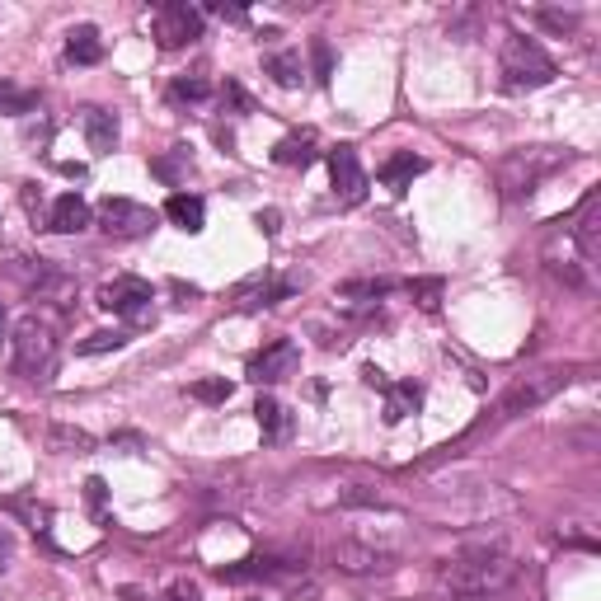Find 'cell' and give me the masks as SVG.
Returning a JSON list of instances; mask_svg holds the SVG:
<instances>
[{"mask_svg":"<svg viewBox=\"0 0 601 601\" xmlns=\"http://www.w3.org/2000/svg\"><path fill=\"white\" fill-rule=\"evenodd\" d=\"M310 62H315V80H320V85H329V76H334V52H329V43H324V38H315V43H310Z\"/></svg>","mask_w":601,"mask_h":601,"instance_id":"4dcf8cb0","label":"cell"},{"mask_svg":"<svg viewBox=\"0 0 601 601\" xmlns=\"http://www.w3.org/2000/svg\"><path fill=\"white\" fill-rule=\"evenodd\" d=\"M99 306L113 310V315H127V320H151V282L141 278H113L99 287Z\"/></svg>","mask_w":601,"mask_h":601,"instance_id":"8992f818","label":"cell"},{"mask_svg":"<svg viewBox=\"0 0 601 601\" xmlns=\"http://www.w3.org/2000/svg\"><path fill=\"white\" fill-rule=\"evenodd\" d=\"M221 104H231V108H240V113H249V94L240 90V85H235V80H226V90H221Z\"/></svg>","mask_w":601,"mask_h":601,"instance_id":"836d02e7","label":"cell"},{"mask_svg":"<svg viewBox=\"0 0 601 601\" xmlns=\"http://www.w3.org/2000/svg\"><path fill=\"white\" fill-rule=\"evenodd\" d=\"M301 367V348L292 339H273L263 353L249 357V381H259V386H273V381H287L296 376Z\"/></svg>","mask_w":601,"mask_h":601,"instance_id":"ba28073f","label":"cell"},{"mask_svg":"<svg viewBox=\"0 0 601 601\" xmlns=\"http://www.w3.org/2000/svg\"><path fill=\"white\" fill-rule=\"evenodd\" d=\"M80 132L90 141V151H99V155H108L118 146V118H113L108 108H85V113H80Z\"/></svg>","mask_w":601,"mask_h":601,"instance_id":"4fadbf2b","label":"cell"},{"mask_svg":"<svg viewBox=\"0 0 601 601\" xmlns=\"http://www.w3.org/2000/svg\"><path fill=\"white\" fill-rule=\"evenodd\" d=\"M57 367V334H52V324H43L38 315L29 320H19L15 329V371L24 381H47Z\"/></svg>","mask_w":601,"mask_h":601,"instance_id":"3957f363","label":"cell"},{"mask_svg":"<svg viewBox=\"0 0 601 601\" xmlns=\"http://www.w3.org/2000/svg\"><path fill=\"white\" fill-rule=\"evenodd\" d=\"M254 418H259V428L268 442H287V437H292V414H287L273 395H263V400L254 404Z\"/></svg>","mask_w":601,"mask_h":601,"instance_id":"e0dca14e","label":"cell"},{"mask_svg":"<svg viewBox=\"0 0 601 601\" xmlns=\"http://www.w3.org/2000/svg\"><path fill=\"white\" fill-rule=\"evenodd\" d=\"M99 231L132 240V235L155 231V212L141 207V202H132V198H104L99 202Z\"/></svg>","mask_w":601,"mask_h":601,"instance_id":"52a82bcc","label":"cell"},{"mask_svg":"<svg viewBox=\"0 0 601 601\" xmlns=\"http://www.w3.org/2000/svg\"><path fill=\"white\" fill-rule=\"evenodd\" d=\"M216 15L221 19H245V10H240V5H216Z\"/></svg>","mask_w":601,"mask_h":601,"instance_id":"ab89813d","label":"cell"},{"mask_svg":"<svg viewBox=\"0 0 601 601\" xmlns=\"http://www.w3.org/2000/svg\"><path fill=\"white\" fill-rule=\"evenodd\" d=\"M578 249H583V259H597L601 254V202L587 198L583 216H578Z\"/></svg>","mask_w":601,"mask_h":601,"instance_id":"ffe728a7","label":"cell"},{"mask_svg":"<svg viewBox=\"0 0 601 601\" xmlns=\"http://www.w3.org/2000/svg\"><path fill=\"white\" fill-rule=\"evenodd\" d=\"M155 38L160 47H188L202 38V10L198 5H184V0H170L155 10Z\"/></svg>","mask_w":601,"mask_h":601,"instance_id":"5b68a950","label":"cell"},{"mask_svg":"<svg viewBox=\"0 0 601 601\" xmlns=\"http://www.w3.org/2000/svg\"><path fill=\"white\" fill-rule=\"evenodd\" d=\"M47 442H52V451H94V437L85 428H71V423H52L47 428Z\"/></svg>","mask_w":601,"mask_h":601,"instance_id":"7402d4cb","label":"cell"},{"mask_svg":"<svg viewBox=\"0 0 601 601\" xmlns=\"http://www.w3.org/2000/svg\"><path fill=\"white\" fill-rule=\"evenodd\" d=\"M259 226H263V235H273L278 231V212H259Z\"/></svg>","mask_w":601,"mask_h":601,"instance_id":"74e56055","label":"cell"},{"mask_svg":"<svg viewBox=\"0 0 601 601\" xmlns=\"http://www.w3.org/2000/svg\"><path fill=\"white\" fill-rule=\"evenodd\" d=\"M282 573H287L282 559L254 555V559H240V564H221L216 578H221V583H268V578H282Z\"/></svg>","mask_w":601,"mask_h":601,"instance_id":"8fae6325","label":"cell"},{"mask_svg":"<svg viewBox=\"0 0 601 601\" xmlns=\"http://www.w3.org/2000/svg\"><path fill=\"white\" fill-rule=\"evenodd\" d=\"M10 555H15V540H10V531H0V564H5Z\"/></svg>","mask_w":601,"mask_h":601,"instance_id":"f35d334b","label":"cell"},{"mask_svg":"<svg viewBox=\"0 0 601 601\" xmlns=\"http://www.w3.org/2000/svg\"><path fill=\"white\" fill-rule=\"evenodd\" d=\"M329 184H334V193H339L343 202H357L362 193H367V174H362V165H357V151L348 146V141L329 151Z\"/></svg>","mask_w":601,"mask_h":601,"instance_id":"30bf717a","label":"cell"},{"mask_svg":"<svg viewBox=\"0 0 601 601\" xmlns=\"http://www.w3.org/2000/svg\"><path fill=\"white\" fill-rule=\"evenodd\" d=\"M517 578V559L508 550H498V545H479V550H465V555L447 559L442 573H437V583L447 587L451 597L461 601H479V597H494L503 587Z\"/></svg>","mask_w":601,"mask_h":601,"instance_id":"6da1fadb","label":"cell"},{"mask_svg":"<svg viewBox=\"0 0 601 601\" xmlns=\"http://www.w3.org/2000/svg\"><path fill=\"white\" fill-rule=\"evenodd\" d=\"M66 62H76V66L104 62V38H99L94 24H80V29L66 33Z\"/></svg>","mask_w":601,"mask_h":601,"instance_id":"2e32d148","label":"cell"},{"mask_svg":"<svg viewBox=\"0 0 601 601\" xmlns=\"http://www.w3.org/2000/svg\"><path fill=\"white\" fill-rule=\"evenodd\" d=\"M268 76L278 80L282 90H296L301 76H306V71H301V52H278V57H268Z\"/></svg>","mask_w":601,"mask_h":601,"instance_id":"603a6c76","label":"cell"},{"mask_svg":"<svg viewBox=\"0 0 601 601\" xmlns=\"http://www.w3.org/2000/svg\"><path fill=\"white\" fill-rule=\"evenodd\" d=\"M188 395L202 400V404H226V400H231V381H226V376H207V381H193Z\"/></svg>","mask_w":601,"mask_h":601,"instance_id":"4316f807","label":"cell"},{"mask_svg":"<svg viewBox=\"0 0 601 601\" xmlns=\"http://www.w3.org/2000/svg\"><path fill=\"white\" fill-rule=\"evenodd\" d=\"M498 71H503V90H508V94L545 90V85L559 76L555 62H550V52H545L536 38H522V33H512L508 43H503Z\"/></svg>","mask_w":601,"mask_h":601,"instance_id":"7a4b0ae2","label":"cell"},{"mask_svg":"<svg viewBox=\"0 0 601 601\" xmlns=\"http://www.w3.org/2000/svg\"><path fill=\"white\" fill-rule=\"evenodd\" d=\"M0 334H5V301H0Z\"/></svg>","mask_w":601,"mask_h":601,"instance_id":"60d3db41","label":"cell"},{"mask_svg":"<svg viewBox=\"0 0 601 601\" xmlns=\"http://www.w3.org/2000/svg\"><path fill=\"white\" fill-rule=\"evenodd\" d=\"M33 108H38V94L24 90V85H10V80H0V113L19 118V113H33Z\"/></svg>","mask_w":601,"mask_h":601,"instance_id":"cb8c5ba5","label":"cell"},{"mask_svg":"<svg viewBox=\"0 0 601 601\" xmlns=\"http://www.w3.org/2000/svg\"><path fill=\"white\" fill-rule=\"evenodd\" d=\"M165 216H170L179 231H202V221H207V207H202L198 193H174L165 202Z\"/></svg>","mask_w":601,"mask_h":601,"instance_id":"ac0fdd59","label":"cell"},{"mask_svg":"<svg viewBox=\"0 0 601 601\" xmlns=\"http://www.w3.org/2000/svg\"><path fill=\"white\" fill-rule=\"evenodd\" d=\"M569 386V371L559 367H545V371H531V376H522V381H512V390L503 395V418H517V414H531V409H540L545 400H555L559 390Z\"/></svg>","mask_w":601,"mask_h":601,"instance_id":"277c9868","label":"cell"},{"mask_svg":"<svg viewBox=\"0 0 601 601\" xmlns=\"http://www.w3.org/2000/svg\"><path fill=\"white\" fill-rule=\"evenodd\" d=\"M315 132H292V137H282L278 146H273V165H282V170H306L310 160H315Z\"/></svg>","mask_w":601,"mask_h":601,"instance_id":"5bb4252c","label":"cell"},{"mask_svg":"<svg viewBox=\"0 0 601 601\" xmlns=\"http://www.w3.org/2000/svg\"><path fill=\"white\" fill-rule=\"evenodd\" d=\"M165 601H202V592L193 583H174L170 592H165Z\"/></svg>","mask_w":601,"mask_h":601,"instance_id":"e575fe53","label":"cell"},{"mask_svg":"<svg viewBox=\"0 0 601 601\" xmlns=\"http://www.w3.org/2000/svg\"><path fill=\"white\" fill-rule=\"evenodd\" d=\"M423 170H428V160H423V155L400 151V155H390L386 165H381V184H386L390 193H404V188L414 184Z\"/></svg>","mask_w":601,"mask_h":601,"instance_id":"9a60e30c","label":"cell"},{"mask_svg":"<svg viewBox=\"0 0 601 601\" xmlns=\"http://www.w3.org/2000/svg\"><path fill=\"white\" fill-rule=\"evenodd\" d=\"M123 343H127L123 329H99V334H90V339L80 343V353H85V357H94V353H118Z\"/></svg>","mask_w":601,"mask_h":601,"instance_id":"f1b7e54d","label":"cell"},{"mask_svg":"<svg viewBox=\"0 0 601 601\" xmlns=\"http://www.w3.org/2000/svg\"><path fill=\"white\" fill-rule=\"evenodd\" d=\"M113 447H132V451H137L141 437H137V432H118V437H113Z\"/></svg>","mask_w":601,"mask_h":601,"instance_id":"8d00e7d4","label":"cell"},{"mask_svg":"<svg viewBox=\"0 0 601 601\" xmlns=\"http://www.w3.org/2000/svg\"><path fill=\"white\" fill-rule=\"evenodd\" d=\"M540 19H545L550 29H573V24H578V19H573V15H559V10H545V15H540Z\"/></svg>","mask_w":601,"mask_h":601,"instance_id":"d590c367","label":"cell"},{"mask_svg":"<svg viewBox=\"0 0 601 601\" xmlns=\"http://www.w3.org/2000/svg\"><path fill=\"white\" fill-rule=\"evenodd\" d=\"M90 226V202L80 198V193H62V198L52 202V212H47V231L57 235H76Z\"/></svg>","mask_w":601,"mask_h":601,"instance_id":"7c38bea8","label":"cell"},{"mask_svg":"<svg viewBox=\"0 0 601 601\" xmlns=\"http://www.w3.org/2000/svg\"><path fill=\"white\" fill-rule=\"evenodd\" d=\"M104 494H108V489H104V479L94 475L90 484H85V503H90V512H94V522H108V512H104Z\"/></svg>","mask_w":601,"mask_h":601,"instance_id":"1f68e13d","label":"cell"},{"mask_svg":"<svg viewBox=\"0 0 601 601\" xmlns=\"http://www.w3.org/2000/svg\"><path fill=\"white\" fill-rule=\"evenodd\" d=\"M292 292H296L292 282H259V292L249 296L245 306H249V310H259V306H278V301H287Z\"/></svg>","mask_w":601,"mask_h":601,"instance_id":"f546056e","label":"cell"},{"mask_svg":"<svg viewBox=\"0 0 601 601\" xmlns=\"http://www.w3.org/2000/svg\"><path fill=\"white\" fill-rule=\"evenodd\" d=\"M386 292H395V282L390 278H367V282H343L339 296L343 301H381Z\"/></svg>","mask_w":601,"mask_h":601,"instance_id":"d4e9b609","label":"cell"},{"mask_svg":"<svg viewBox=\"0 0 601 601\" xmlns=\"http://www.w3.org/2000/svg\"><path fill=\"white\" fill-rule=\"evenodd\" d=\"M151 174H155V179H165V184H184L188 174H193V155H188L184 146H174L170 155L151 160Z\"/></svg>","mask_w":601,"mask_h":601,"instance_id":"44dd1931","label":"cell"},{"mask_svg":"<svg viewBox=\"0 0 601 601\" xmlns=\"http://www.w3.org/2000/svg\"><path fill=\"white\" fill-rule=\"evenodd\" d=\"M207 94H212V85H207L202 76H179V80L170 85V99H174V104H202Z\"/></svg>","mask_w":601,"mask_h":601,"instance_id":"484cf974","label":"cell"},{"mask_svg":"<svg viewBox=\"0 0 601 601\" xmlns=\"http://www.w3.org/2000/svg\"><path fill=\"white\" fill-rule=\"evenodd\" d=\"M409 292L418 296V306H437V301H442V282L437 278H423V282H409Z\"/></svg>","mask_w":601,"mask_h":601,"instance_id":"d6a6232c","label":"cell"},{"mask_svg":"<svg viewBox=\"0 0 601 601\" xmlns=\"http://www.w3.org/2000/svg\"><path fill=\"white\" fill-rule=\"evenodd\" d=\"M329 559H334V569L353 573V578H362V573H381L395 564V555L390 550H381V545H367V540H339L334 550H329Z\"/></svg>","mask_w":601,"mask_h":601,"instance_id":"9c48e42d","label":"cell"},{"mask_svg":"<svg viewBox=\"0 0 601 601\" xmlns=\"http://www.w3.org/2000/svg\"><path fill=\"white\" fill-rule=\"evenodd\" d=\"M381 395H386V423H400V418H409L423 404V386H414V381H400V386L390 381Z\"/></svg>","mask_w":601,"mask_h":601,"instance_id":"d6986e66","label":"cell"},{"mask_svg":"<svg viewBox=\"0 0 601 601\" xmlns=\"http://www.w3.org/2000/svg\"><path fill=\"white\" fill-rule=\"evenodd\" d=\"M339 508H376V512H386V498L376 494V489H367V484H348L339 494Z\"/></svg>","mask_w":601,"mask_h":601,"instance_id":"83f0119b","label":"cell"}]
</instances>
